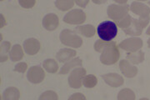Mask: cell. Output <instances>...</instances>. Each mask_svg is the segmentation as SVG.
<instances>
[{"mask_svg": "<svg viewBox=\"0 0 150 100\" xmlns=\"http://www.w3.org/2000/svg\"><path fill=\"white\" fill-rule=\"evenodd\" d=\"M69 99H86V97L80 93H77V94H74V95L70 96Z\"/></svg>", "mask_w": 150, "mask_h": 100, "instance_id": "f1b7e54d", "label": "cell"}, {"mask_svg": "<svg viewBox=\"0 0 150 100\" xmlns=\"http://www.w3.org/2000/svg\"><path fill=\"white\" fill-rule=\"evenodd\" d=\"M1 1H4V0H1Z\"/></svg>", "mask_w": 150, "mask_h": 100, "instance_id": "74e56055", "label": "cell"}, {"mask_svg": "<svg viewBox=\"0 0 150 100\" xmlns=\"http://www.w3.org/2000/svg\"><path fill=\"white\" fill-rule=\"evenodd\" d=\"M59 24V19L58 16L54 13H48L43 17V26L48 31L55 30Z\"/></svg>", "mask_w": 150, "mask_h": 100, "instance_id": "8fae6325", "label": "cell"}, {"mask_svg": "<svg viewBox=\"0 0 150 100\" xmlns=\"http://www.w3.org/2000/svg\"><path fill=\"white\" fill-rule=\"evenodd\" d=\"M11 44L9 42L4 41L1 43L0 46V60L1 63L5 62L8 59V53L10 51Z\"/></svg>", "mask_w": 150, "mask_h": 100, "instance_id": "603a6c76", "label": "cell"}, {"mask_svg": "<svg viewBox=\"0 0 150 100\" xmlns=\"http://www.w3.org/2000/svg\"><path fill=\"white\" fill-rule=\"evenodd\" d=\"M146 34H147V35H150V26L149 27V28L147 29V31H146Z\"/></svg>", "mask_w": 150, "mask_h": 100, "instance_id": "836d02e7", "label": "cell"}, {"mask_svg": "<svg viewBox=\"0 0 150 100\" xmlns=\"http://www.w3.org/2000/svg\"><path fill=\"white\" fill-rule=\"evenodd\" d=\"M59 38L61 43L65 46L80 48L83 44V39L70 29H64L61 32Z\"/></svg>", "mask_w": 150, "mask_h": 100, "instance_id": "277c9868", "label": "cell"}, {"mask_svg": "<svg viewBox=\"0 0 150 100\" xmlns=\"http://www.w3.org/2000/svg\"><path fill=\"white\" fill-rule=\"evenodd\" d=\"M148 45H149V48H150V38L148 40Z\"/></svg>", "mask_w": 150, "mask_h": 100, "instance_id": "e575fe53", "label": "cell"}, {"mask_svg": "<svg viewBox=\"0 0 150 100\" xmlns=\"http://www.w3.org/2000/svg\"><path fill=\"white\" fill-rule=\"evenodd\" d=\"M129 10V6L127 4L123 5H117V4H111L108 6L107 10L108 16L109 18L115 22H118L123 19L125 16L128 14Z\"/></svg>", "mask_w": 150, "mask_h": 100, "instance_id": "5b68a950", "label": "cell"}, {"mask_svg": "<svg viewBox=\"0 0 150 100\" xmlns=\"http://www.w3.org/2000/svg\"><path fill=\"white\" fill-rule=\"evenodd\" d=\"M94 49L97 52L101 53L100 61L105 65L116 63L120 57L118 46L116 45V43L112 41L98 40L94 43Z\"/></svg>", "mask_w": 150, "mask_h": 100, "instance_id": "6da1fadb", "label": "cell"}, {"mask_svg": "<svg viewBox=\"0 0 150 100\" xmlns=\"http://www.w3.org/2000/svg\"><path fill=\"white\" fill-rule=\"evenodd\" d=\"M44 78H45L44 71L42 69V67H40L39 65L33 66L28 71L27 79L32 84H40L41 82H43Z\"/></svg>", "mask_w": 150, "mask_h": 100, "instance_id": "9c48e42d", "label": "cell"}, {"mask_svg": "<svg viewBox=\"0 0 150 100\" xmlns=\"http://www.w3.org/2000/svg\"><path fill=\"white\" fill-rule=\"evenodd\" d=\"M97 84H98V79L93 74L84 76L83 79V85L88 89H92V88L95 87Z\"/></svg>", "mask_w": 150, "mask_h": 100, "instance_id": "d4e9b609", "label": "cell"}, {"mask_svg": "<svg viewBox=\"0 0 150 100\" xmlns=\"http://www.w3.org/2000/svg\"><path fill=\"white\" fill-rule=\"evenodd\" d=\"M82 66V60L79 58H76L74 59H72L69 61L68 63H66L61 68L59 71V74H69V71L72 69H74V67H81Z\"/></svg>", "mask_w": 150, "mask_h": 100, "instance_id": "2e32d148", "label": "cell"}, {"mask_svg": "<svg viewBox=\"0 0 150 100\" xmlns=\"http://www.w3.org/2000/svg\"><path fill=\"white\" fill-rule=\"evenodd\" d=\"M118 100H134L135 99V94L134 91L129 89H122L118 94Z\"/></svg>", "mask_w": 150, "mask_h": 100, "instance_id": "cb8c5ba5", "label": "cell"}, {"mask_svg": "<svg viewBox=\"0 0 150 100\" xmlns=\"http://www.w3.org/2000/svg\"><path fill=\"white\" fill-rule=\"evenodd\" d=\"M76 51L71 48H63L60 49L56 54V58L60 63H65L69 60H71L76 56Z\"/></svg>", "mask_w": 150, "mask_h": 100, "instance_id": "9a60e30c", "label": "cell"}, {"mask_svg": "<svg viewBox=\"0 0 150 100\" xmlns=\"http://www.w3.org/2000/svg\"><path fill=\"white\" fill-rule=\"evenodd\" d=\"M18 3L24 9H32L35 5L36 0H18Z\"/></svg>", "mask_w": 150, "mask_h": 100, "instance_id": "4316f807", "label": "cell"}, {"mask_svg": "<svg viewBox=\"0 0 150 100\" xmlns=\"http://www.w3.org/2000/svg\"><path fill=\"white\" fill-rule=\"evenodd\" d=\"M119 68L122 74L127 78H134L138 74V69L135 66L131 65V63L125 59L120 61Z\"/></svg>", "mask_w": 150, "mask_h": 100, "instance_id": "5bb4252c", "label": "cell"}, {"mask_svg": "<svg viewBox=\"0 0 150 100\" xmlns=\"http://www.w3.org/2000/svg\"><path fill=\"white\" fill-rule=\"evenodd\" d=\"M23 57V51L19 44L13 45L9 51V58L13 62L21 60Z\"/></svg>", "mask_w": 150, "mask_h": 100, "instance_id": "d6986e66", "label": "cell"}, {"mask_svg": "<svg viewBox=\"0 0 150 100\" xmlns=\"http://www.w3.org/2000/svg\"><path fill=\"white\" fill-rule=\"evenodd\" d=\"M86 69L83 68H78L71 72L69 76V84L73 89H80L83 84V79L85 76Z\"/></svg>", "mask_w": 150, "mask_h": 100, "instance_id": "8992f818", "label": "cell"}, {"mask_svg": "<svg viewBox=\"0 0 150 100\" xmlns=\"http://www.w3.org/2000/svg\"><path fill=\"white\" fill-rule=\"evenodd\" d=\"M86 20V14L81 9H74L66 13L64 21L69 24H81Z\"/></svg>", "mask_w": 150, "mask_h": 100, "instance_id": "52a82bcc", "label": "cell"}, {"mask_svg": "<svg viewBox=\"0 0 150 100\" xmlns=\"http://www.w3.org/2000/svg\"><path fill=\"white\" fill-rule=\"evenodd\" d=\"M149 5H150V1H149Z\"/></svg>", "mask_w": 150, "mask_h": 100, "instance_id": "8d00e7d4", "label": "cell"}, {"mask_svg": "<svg viewBox=\"0 0 150 100\" xmlns=\"http://www.w3.org/2000/svg\"><path fill=\"white\" fill-rule=\"evenodd\" d=\"M23 48L27 54L34 55L38 53L40 49V43L38 39L33 38H28L23 42Z\"/></svg>", "mask_w": 150, "mask_h": 100, "instance_id": "7c38bea8", "label": "cell"}, {"mask_svg": "<svg viewBox=\"0 0 150 100\" xmlns=\"http://www.w3.org/2000/svg\"><path fill=\"white\" fill-rule=\"evenodd\" d=\"M126 58H127V59H129L132 63L139 64V63H141L144 61V53L141 50L136 52V53L129 52V53H127Z\"/></svg>", "mask_w": 150, "mask_h": 100, "instance_id": "ffe728a7", "label": "cell"}, {"mask_svg": "<svg viewBox=\"0 0 150 100\" xmlns=\"http://www.w3.org/2000/svg\"><path fill=\"white\" fill-rule=\"evenodd\" d=\"M28 69V65L26 63H18L14 66V71L19 73H24Z\"/></svg>", "mask_w": 150, "mask_h": 100, "instance_id": "83f0119b", "label": "cell"}, {"mask_svg": "<svg viewBox=\"0 0 150 100\" xmlns=\"http://www.w3.org/2000/svg\"><path fill=\"white\" fill-rule=\"evenodd\" d=\"M1 19H2V24H1V28H3V27L5 25V19L4 18V16L1 14Z\"/></svg>", "mask_w": 150, "mask_h": 100, "instance_id": "d6a6232c", "label": "cell"}, {"mask_svg": "<svg viewBox=\"0 0 150 100\" xmlns=\"http://www.w3.org/2000/svg\"><path fill=\"white\" fill-rule=\"evenodd\" d=\"M74 1L75 0H56L55 6L61 11L69 10L72 7H74Z\"/></svg>", "mask_w": 150, "mask_h": 100, "instance_id": "7402d4cb", "label": "cell"}, {"mask_svg": "<svg viewBox=\"0 0 150 100\" xmlns=\"http://www.w3.org/2000/svg\"><path fill=\"white\" fill-rule=\"evenodd\" d=\"M96 4H103L107 2L108 0H92Z\"/></svg>", "mask_w": 150, "mask_h": 100, "instance_id": "4dcf8cb0", "label": "cell"}, {"mask_svg": "<svg viewBox=\"0 0 150 100\" xmlns=\"http://www.w3.org/2000/svg\"><path fill=\"white\" fill-rule=\"evenodd\" d=\"M75 31L78 32V33H80L84 37L91 38L94 36V34H95V28L93 25L87 24V25H83V26L76 27Z\"/></svg>", "mask_w": 150, "mask_h": 100, "instance_id": "e0dca14e", "label": "cell"}, {"mask_svg": "<svg viewBox=\"0 0 150 100\" xmlns=\"http://www.w3.org/2000/svg\"><path fill=\"white\" fill-rule=\"evenodd\" d=\"M97 33L102 40L112 41L118 34V26L112 21H104L98 26Z\"/></svg>", "mask_w": 150, "mask_h": 100, "instance_id": "7a4b0ae2", "label": "cell"}, {"mask_svg": "<svg viewBox=\"0 0 150 100\" xmlns=\"http://www.w3.org/2000/svg\"><path fill=\"white\" fill-rule=\"evenodd\" d=\"M142 46H143V41L139 38H127L119 43V47L122 49L128 51V52H131V53H134V52L139 50Z\"/></svg>", "mask_w": 150, "mask_h": 100, "instance_id": "ba28073f", "label": "cell"}, {"mask_svg": "<svg viewBox=\"0 0 150 100\" xmlns=\"http://www.w3.org/2000/svg\"><path fill=\"white\" fill-rule=\"evenodd\" d=\"M138 1H147V0H138Z\"/></svg>", "mask_w": 150, "mask_h": 100, "instance_id": "d590c367", "label": "cell"}, {"mask_svg": "<svg viewBox=\"0 0 150 100\" xmlns=\"http://www.w3.org/2000/svg\"><path fill=\"white\" fill-rule=\"evenodd\" d=\"M75 2L78 6L82 7V8H85L87 4H88L89 0H75Z\"/></svg>", "mask_w": 150, "mask_h": 100, "instance_id": "f546056e", "label": "cell"}, {"mask_svg": "<svg viewBox=\"0 0 150 100\" xmlns=\"http://www.w3.org/2000/svg\"><path fill=\"white\" fill-rule=\"evenodd\" d=\"M149 20L150 18H139V19H136L133 18L132 21L130 22L128 27L123 28V31L128 35L139 36L142 34L144 28L148 26Z\"/></svg>", "mask_w": 150, "mask_h": 100, "instance_id": "3957f363", "label": "cell"}, {"mask_svg": "<svg viewBox=\"0 0 150 100\" xmlns=\"http://www.w3.org/2000/svg\"><path fill=\"white\" fill-rule=\"evenodd\" d=\"M20 98L19 90L14 87H9L4 91L3 99L5 100H18Z\"/></svg>", "mask_w": 150, "mask_h": 100, "instance_id": "ac0fdd59", "label": "cell"}, {"mask_svg": "<svg viewBox=\"0 0 150 100\" xmlns=\"http://www.w3.org/2000/svg\"><path fill=\"white\" fill-rule=\"evenodd\" d=\"M43 66L44 69L50 74H55L59 69L58 63L54 59H50V58L44 60V62L43 63Z\"/></svg>", "mask_w": 150, "mask_h": 100, "instance_id": "44dd1931", "label": "cell"}, {"mask_svg": "<svg viewBox=\"0 0 150 100\" xmlns=\"http://www.w3.org/2000/svg\"><path fill=\"white\" fill-rule=\"evenodd\" d=\"M113 1H115L116 3L120 4H124L128 2V0H113Z\"/></svg>", "mask_w": 150, "mask_h": 100, "instance_id": "1f68e13d", "label": "cell"}, {"mask_svg": "<svg viewBox=\"0 0 150 100\" xmlns=\"http://www.w3.org/2000/svg\"><path fill=\"white\" fill-rule=\"evenodd\" d=\"M59 99V97L57 94L54 92V91H51V90H48L46 92H44L42 94V95L39 97V100H58Z\"/></svg>", "mask_w": 150, "mask_h": 100, "instance_id": "484cf974", "label": "cell"}, {"mask_svg": "<svg viewBox=\"0 0 150 100\" xmlns=\"http://www.w3.org/2000/svg\"><path fill=\"white\" fill-rule=\"evenodd\" d=\"M129 7H130L131 11L135 14L139 16L140 18H150L149 7H148L144 4H141V3H139V2H134V3L131 4V5Z\"/></svg>", "mask_w": 150, "mask_h": 100, "instance_id": "30bf717a", "label": "cell"}, {"mask_svg": "<svg viewBox=\"0 0 150 100\" xmlns=\"http://www.w3.org/2000/svg\"><path fill=\"white\" fill-rule=\"evenodd\" d=\"M102 78L107 84L111 86L112 88L120 87L121 85L123 84V82H124L123 77L119 74H115V73L102 75Z\"/></svg>", "mask_w": 150, "mask_h": 100, "instance_id": "4fadbf2b", "label": "cell"}]
</instances>
